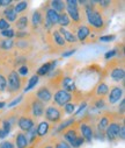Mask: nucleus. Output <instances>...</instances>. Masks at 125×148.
Here are the masks:
<instances>
[{"label": "nucleus", "mask_w": 125, "mask_h": 148, "mask_svg": "<svg viewBox=\"0 0 125 148\" xmlns=\"http://www.w3.org/2000/svg\"><path fill=\"white\" fill-rule=\"evenodd\" d=\"M8 28H9V23L5 19H0V30L4 32L6 29H8Z\"/></svg>", "instance_id": "40"}, {"label": "nucleus", "mask_w": 125, "mask_h": 148, "mask_svg": "<svg viewBox=\"0 0 125 148\" xmlns=\"http://www.w3.org/2000/svg\"><path fill=\"white\" fill-rule=\"evenodd\" d=\"M13 8H14V11H15L16 14L22 13V12H24L28 8V3L27 1H19V3H16V5Z\"/></svg>", "instance_id": "31"}, {"label": "nucleus", "mask_w": 125, "mask_h": 148, "mask_svg": "<svg viewBox=\"0 0 125 148\" xmlns=\"http://www.w3.org/2000/svg\"><path fill=\"white\" fill-rule=\"evenodd\" d=\"M58 23L61 26V28H66L67 26H70V23H71V19L68 18V15H67L66 13H61V14H59Z\"/></svg>", "instance_id": "29"}, {"label": "nucleus", "mask_w": 125, "mask_h": 148, "mask_svg": "<svg viewBox=\"0 0 125 148\" xmlns=\"http://www.w3.org/2000/svg\"><path fill=\"white\" fill-rule=\"evenodd\" d=\"M4 15H5V20L9 23V22H14L16 21V18H18V14L15 13L14 8L13 7H7L4 12Z\"/></svg>", "instance_id": "22"}, {"label": "nucleus", "mask_w": 125, "mask_h": 148, "mask_svg": "<svg viewBox=\"0 0 125 148\" xmlns=\"http://www.w3.org/2000/svg\"><path fill=\"white\" fill-rule=\"evenodd\" d=\"M45 118L50 123H59L61 120V112L57 106H49L45 108Z\"/></svg>", "instance_id": "4"}, {"label": "nucleus", "mask_w": 125, "mask_h": 148, "mask_svg": "<svg viewBox=\"0 0 125 148\" xmlns=\"http://www.w3.org/2000/svg\"><path fill=\"white\" fill-rule=\"evenodd\" d=\"M1 35L4 36V38H6L7 40H11V39L13 38V36H15V32H14L13 29L8 28V29H6V30L1 32Z\"/></svg>", "instance_id": "35"}, {"label": "nucleus", "mask_w": 125, "mask_h": 148, "mask_svg": "<svg viewBox=\"0 0 125 148\" xmlns=\"http://www.w3.org/2000/svg\"><path fill=\"white\" fill-rule=\"evenodd\" d=\"M66 6V5H65ZM67 11V15L70 19H72L73 22L75 23H79L81 21V16H80V13H79V8H75V7H70V6H66L65 8Z\"/></svg>", "instance_id": "14"}, {"label": "nucleus", "mask_w": 125, "mask_h": 148, "mask_svg": "<svg viewBox=\"0 0 125 148\" xmlns=\"http://www.w3.org/2000/svg\"><path fill=\"white\" fill-rule=\"evenodd\" d=\"M15 26H16V29L19 32H23L24 29H27L28 27V18L26 15L23 16H20L16 21H15Z\"/></svg>", "instance_id": "24"}, {"label": "nucleus", "mask_w": 125, "mask_h": 148, "mask_svg": "<svg viewBox=\"0 0 125 148\" xmlns=\"http://www.w3.org/2000/svg\"><path fill=\"white\" fill-rule=\"evenodd\" d=\"M75 53V49H73V50H68V51H65V53H63L61 54V56L63 57H68V56H71L72 54H74Z\"/></svg>", "instance_id": "51"}, {"label": "nucleus", "mask_w": 125, "mask_h": 148, "mask_svg": "<svg viewBox=\"0 0 125 148\" xmlns=\"http://www.w3.org/2000/svg\"><path fill=\"white\" fill-rule=\"evenodd\" d=\"M22 99H23V96H19V97H18V98H15V99H14L12 103H9V104H8V107H12V106H14V105L19 104V103H20Z\"/></svg>", "instance_id": "47"}, {"label": "nucleus", "mask_w": 125, "mask_h": 148, "mask_svg": "<svg viewBox=\"0 0 125 148\" xmlns=\"http://www.w3.org/2000/svg\"><path fill=\"white\" fill-rule=\"evenodd\" d=\"M16 72L19 73V75H21V76H26V75H28L29 69H28V66H27V65H21Z\"/></svg>", "instance_id": "38"}, {"label": "nucleus", "mask_w": 125, "mask_h": 148, "mask_svg": "<svg viewBox=\"0 0 125 148\" xmlns=\"http://www.w3.org/2000/svg\"><path fill=\"white\" fill-rule=\"evenodd\" d=\"M36 96H37V99L41 100L43 104H47V103H50L51 99H52V93H51V90L48 88V86H42L37 90L36 92Z\"/></svg>", "instance_id": "8"}, {"label": "nucleus", "mask_w": 125, "mask_h": 148, "mask_svg": "<svg viewBox=\"0 0 125 148\" xmlns=\"http://www.w3.org/2000/svg\"><path fill=\"white\" fill-rule=\"evenodd\" d=\"M15 143H16V148H27L29 143L27 135L23 132H19L15 135Z\"/></svg>", "instance_id": "16"}, {"label": "nucleus", "mask_w": 125, "mask_h": 148, "mask_svg": "<svg viewBox=\"0 0 125 148\" xmlns=\"http://www.w3.org/2000/svg\"><path fill=\"white\" fill-rule=\"evenodd\" d=\"M0 148H14V145L12 141H4L0 145Z\"/></svg>", "instance_id": "43"}, {"label": "nucleus", "mask_w": 125, "mask_h": 148, "mask_svg": "<svg viewBox=\"0 0 125 148\" xmlns=\"http://www.w3.org/2000/svg\"><path fill=\"white\" fill-rule=\"evenodd\" d=\"M83 142H85V140H83V138L81 136V135H79L70 146L71 147H73V148H79V147H81V145H83Z\"/></svg>", "instance_id": "34"}, {"label": "nucleus", "mask_w": 125, "mask_h": 148, "mask_svg": "<svg viewBox=\"0 0 125 148\" xmlns=\"http://www.w3.org/2000/svg\"><path fill=\"white\" fill-rule=\"evenodd\" d=\"M97 4H99V6L102 7L103 10H105V8H108V7L110 6V1H97Z\"/></svg>", "instance_id": "49"}, {"label": "nucleus", "mask_w": 125, "mask_h": 148, "mask_svg": "<svg viewBox=\"0 0 125 148\" xmlns=\"http://www.w3.org/2000/svg\"><path fill=\"white\" fill-rule=\"evenodd\" d=\"M0 7H1V4H0Z\"/></svg>", "instance_id": "54"}, {"label": "nucleus", "mask_w": 125, "mask_h": 148, "mask_svg": "<svg viewBox=\"0 0 125 148\" xmlns=\"http://www.w3.org/2000/svg\"><path fill=\"white\" fill-rule=\"evenodd\" d=\"M110 77H111L115 82H120V81H123V79H124V77H125V71H124V68H123V66H122V68L117 66V68L112 69V70H111V72H110Z\"/></svg>", "instance_id": "15"}, {"label": "nucleus", "mask_w": 125, "mask_h": 148, "mask_svg": "<svg viewBox=\"0 0 125 148\" xmlns=\"http://www.w3.org/2000/svg\"><path fill=\"white\" fill-rule=\"evenodd\" d=\"M81 5H86L85 6V12H86V16L87 20L89 22V25L94 28V29H102L104 26V20L102 14L94 7V5L96 4V1H78Z\"/></svg>", "instance_id": "1"}, {"label": "nucleus", "mask_w": 125, "mask_h": 148, "mask_svg": "<svg viewBox=\"0 0 125 148\" xmlns=\"http://www.w3.org/2000/svg\"><path fill=\"white\" fill-rule=\"evenodd\" d=\"M18 124H19L20 130H21L23 133H24V132L30 131V130L35 126L34 120H32L30 117H28V116H22V117H20V118H19Z\"/></svg>", "instance_id": "10"}, {"label": "nucleus", "mask_w": 125, "mask_h": 148, "mask_svg": "<svg viewBox=\"0 0 125 148\" xmlns=\"http://www.w3.org/2000/svg\"><path fill=\"white\" fill-rule=\"evenodd\" d=\"M7 88V79L5 78V76H3L0 73V92L5 91V89Z\"/></svg>", "instance_id": "36"}, {"label": "nucleus", "mask_w": 125, "mask_h": 148, "mask_svg": "<svg viewBox=\"0 0 125 148\" xmlns=\"http://www.w3.org/2000/svg\"><path fill=\"white\" fill-rule=\"evenodd\" d=\"M74 123H75V118H68V119H66L64 123H61V124L58 126V128L56 130V132H57V133L64 132L65 130H67L68 127H71V125L74 124Z\"/></svg>", "instance_id": "26"}, {"label": "nucleus", "mask_w": 125, "mask_h": 148, "mask_svg": "<svg viewBox=\"0 0 125 148\" xmlns=\"http://www.w3.org/2000/svg\"><path fill=\"white\" fill-rule=\"evenodd\" d=\"M91 35V28L88 26H80L78 28V32H76V35L75 38L76 40H80V41H86V39Z\"/></svg>", "instance_id": "13"}, {"label": "nucleus", "mask_w": 125, "mask_h": 148, "mask_svg": "<svg viewBox=\"0 0 125 148\" xmlns=\"http://www.w3.org/2000/svg\"><path fill=\"white\" fill-rule=\"evenodd\" d=\"M65 5H66V6H70V7H75V8H79V7H78L79 3L76 1V0H67V1H65Z\"/></svg>", "instance_id": "42"}, {"label": "nucleus", "mask_w": 125, "mask_h": 148, "mask_svg": "<svg viewBox=\"0 0 125 148\" xmlns=\"http://www.w3.org/2000/svg\"><path fill=\"white\" fill-rule=\"evenodd\" d=\"M61 86H63V90H65L68 93H72V92H74L76 90L75 82L71 77H64L61 79Z\"/></svg>", "instance_id": "12"}, {"label": "nucleus", "mask_w": 125, "mask_h": 148, "mask_svg": "<svg viewBox=\"0 0 125 148\" xmlns=\"http://www.w3.org/2000/svg\"><path fill=\"white\" fill-rule=\"evenodd\" d=\"M38 78H39V77H38L37 75H34V76L28 81V84H27V86L24 88V91L28 92V91H30L31 89H34V88L36 86V84L38 83Z\"/></svg>", "instance_id": "30"}, {"label": "nucleus", "mask_w": 125, "mask_h": 148, "mask_svg": "<svg viewBox=\"0 0 125 148\" xmlns=\"http://www.w3.org/2000/svg\"><path fill=\"white\" fill-rule=\"evenodd\" d=\"M95 106H96L97 108H103V107L105 106L104 99H103V98H100L99 100H96V103H95Z\"/></svg>", "instance_id": "45"}, {"label": "nucleus", "mask_w": 125, "mask_h": 148, "mask_svg": "<svg viewBox=\"0 0 125 148\" xmlns=\"http://www.w3.org/2000/svg\"><path fill=\"white\" fill-rule=\"evenodd\" d=\"M86 106H87V104H86V103H82V104L80 105L79 110L74 112V114H75V116H78V114H80L81 112H83V111H85V108H86Z\"/></svg>", "instance_id": "48"}, {"label": "nucleus", "mask_w": 125, "mask_h": 148, "mask_svg": "<svg viewBox=\"0 0 125 148\" xmlns=\"http://www.w3.org/2000/svg\"><path fill=\"white\" fill-rule=\"evenodd\" d=\"M64 110H65V113L66 114H73L75 112V105L73 103H68L64 106Z\"/></svg>", "instance_id": "33"}, {"label": "nucleus", "mask_w": 125, "mask_h": 148, "mask_svg": "<svg viewBox=\"0 0 125 148\" xmlns=\"http://www.w3.org/2000/svg\"><path fill=\"white\" fill-rule=\"evenodd\" d=\"M122 96H123V89L119 88V86H112L110 89V93H109V97H108L109 104L114 105V104L118 103L120 100Z\"/></svg>", "instance_id": "9"}, {"label": "nucleus", "mask_w": 125, "mask_h": 148, "mask_svg": "<svg viewBox=\"0 0 125 148\" xmlns=\"http://www.w3.org/2000/svg\"><path fill=\"white\" fill-rule=\"evenodd\" d=\"M59 33H60V35L63 36V39L65 40V41H67V42H76L78 40H76V38H75V35L72 33V32H68L67 29H65V28H59V30H58Z\"/></svg>", "instance_id": "18"}, {"label": "nucleus", "mask_w": 125, "mask_h": 148, "mask_svg": "<svg viewBox=\"0 0 125 148\" xmlns=\"http://www.w3.org/2000/svg\"><path fill=\"white\" fill-rule=\"evenodd\" d=\"M124 110H125V99L120 100V104H119V106H118V113L123 114V113H124Z\"/></svg>", "instance_id": "46"}, {"label": "nucleus", "mask_w": 125, "mask_h": 148, "mask_svg": "<svg viewBox=\"0 0 125 148\" xmlns=\"http://www.w3.org/2000/svg\"><path fill=\"white\" fill-rule=\"evenodd\" d=\"M45 19L52 25V26H55V25H57L58 23V20H59V14L56 12V11H53L52 8H49L48 11H47V16H45Z\"/></svg>", "instance_id": "19"}, {"label": "nucleus", "mask_w": 125, "mask_h": 148, "mask_svg": "<svg viewBox=\"0 0 125 148\" xmlns=\"http://www.w3.org/2000/svg\"><path fill=\"white\" fill-rule=\"evenodd\" d=\"M116 54H117V49H112V50H109V51L104 55V57H105V60H109V58L114 57Z\"/></svg>", "instance_id": "44"}, {"label": "nucleus", "mask_w": 125, "mask_h": 148, "mask_svg": "<svg viewBox=\"0 0 125 148\" xmlns=\"http://www.w3.org/2000/svg\"><path fill=\"white\" fill-rule=\"evenodd\" d=\"M118 139H120V140H124V139H125V127H124V124H123V123H122L120 126H119Z\"/></svg>", "instance_id": "39"}, {"label": "nucleus", "mask_w": 125, "mask_h": 148, "mask_svg": "<svg viewBox=\"0 0 125 148\" xmlns=\"http://www.w3.org/2000/svg\"><path fill=\"white\" fill-rule=\"evenodd\" d=\"M95 93H96L97 97L103 98L104 96H107V95L109 93V86H108L105 83L101 82V83L97 84V86H96V89H95Z\"/></svg>", "instance_id": "20"}, {"label": "nucleus", "mask_w": 125, "mask_h": 148, "mask_svg": "<svg viewBox=\"0 0 125 148\" xmlns=\"http://www.w3.org/2000/svg\"><path fill=\"white\" fill-rule=\"evenodd\" d=\"M71 100H72V93H68L63 89L58 90L53 97V101L57 106H65L66 104L71 103Z\"/></svg>", "instance_id": "3"}, {"label": "nucleus", "mask_w": 125, "mask_h": 148, "mask_svg": "<svg viewBox=\"0 0 125 148\" xmlns=\"http://www.w3.org/2000/svg\"><path fill=\"white\" fill-rule=\"evenodd\" d=\"M0 4H1V6H6V8H7V7L11 6L12 0H1V1H0Z\"/></svg>", "instance_id": "50"}, {"label": "nucleus", "mask_w": 125, "mask_h": 148, "mask_svg": "<svg viewBox=\"0 0 125 148\" xmlns=\"http://www.w3.org/2000/svg\"><path fill=\"white\" fill-rule=\"evenodd\" d=\"M79 130H80V133H81V136L83 138V140L87 141V142H92V140L94 138V131L89 124L81 123Z\"/></svg>", "instance_id": "7"}, {"label": "nucleus", "mask_w": 125, "mask_h": 148, "mask_svg": "<svg viewBox=\"0 0 125 148\" xmlns=\"http://www.w3.org/2000/svg\"><path fill=\"white\" fill-rule=\"evenodd\" d=\"M30 110H31V113L34 117L38 118V117H42L45 112V106L44 104L42 103L41 100H38L37 98H35L32 101H31V105H30Z\"/></svg>", "instance_id": "6"}, {"label": "nucleus", "mask_w": 125, "mask_h": 148, "mask_svg": "<svg viewBox=\"0 0 125 148\" xmlns=\"http://www.w3.org/2000/svg\"><path fill=\"white\" fill-rule=\"evenodd\" d=\"M50 72H51V62H48V63L43 64L37 70V76L38 77L39 76H45V75H48V73H50Z\"/></svg>", "instance_id": "27"}, {"label": "nucleus", "mask_w": 125, "mask_h": 148, "mask_svg": "<svg viewBox=\"0 0 125 148\" xmlns=\"http://www.w3.org/2000/svg\"><path fill=\"white\" fill-rule=\"evenodd\" d=\"M55 148H72L67 142H65L64 140H59L55 143Z\"/></svg>", "instance_id": "37"}, {"label": "nucleus", "mask_w": 125, "mask_h": 148, "mask_svg": "<svg viewBox=\"0 0 125 148\" xmlns=\"http://www.w3.org/2000/svg\"><path fill=\"white\" fill-rule=\"evenodd\" d=\"M42 21H43V14L41 13L39 10L35 11L32 13V16H31V23H32V26L34 27H38L42 23Z\"/></svg>", "instance_id": "25"}, {"label": "nucleus", "mask_w": 125, "mask_h": 148, "mask_svg": "<svg viewBox=\"0 0 125 148\" xmlns=\"http://www.w3.org/2000/svg\"><path fill=\"white\" fill-rule=\"evenodd\" d=\"M43 148H53L51 145H48V146H45V147H43Z\"/></svg>", "instance_id": "53"}, {"label": "nucleus", "mask_w": 125, "mask_h": 148, "mask_svg": "<svg viewBox=\"0 0 125 148\" xmlns=\"http://www.w3.org/2000/svg\"><path fill=\"white\" fill-rule=\"evenodd\" d=\"M119 123L117 121H111L109 124V126L105 128L104 133H105V136L108 138L109 141H116L118 139V131H119Z\"/></svg>", "instance_id": "5"}, {"label": "nucleus", "mask_w": 125, "mask_h": 148, "mask_svg": "<svg viewBox=\"0 0 125 148\" xmlns=\"http://www.w3.org/2000/svg\"><path fill=\"white\" fill-rule=\"evenodd\" d=\"M13 46H14V43H13L12 40H7V39H6L5 41L0 42V48L4 49V50H9V49L13 48Z\"/></svg>", "instance_id": "32"}, {"label": "nucleus", "mask_w": 125, "mask_h": 148, "mask_svg": "<svg viewBox=\"0 0 125 148\" xmlns=\"http://www.w3.org/2000/svg\"><path fill=\"white\" fill-rule=\"evenodd\" d=\"M52 38H53V41L56 42L57 46H59V47H64L65 46V40L63 39V36L60 35V33L58 30H53L52 32Z\"/></svg>", "instance_id": "28"}, {"label": "nucleus", "mask_w": 125, "mask_h": 148, "mask_svg": "<svg viewBox=\"0 0 125 148\" xmlns=\"http://www.w3.org/2000/svg\"><path fill=\"white\" fill-rule=\"evenodd\" d=\"M110 123H111V119H110L108 116H103V117L100 119L99 124H97V132L103 133V132L105 131V128L109 126Z\"/></svg>", "instance_id": "23"}, {"label": "nucleus", "mask_w": 125, "mask_h": 148, "mask_svg": "<svg viewBox=\"0 0 125 148\" xmlns=\"http://www.w3.org/2000/svg\"><path fill=\"white\" fill-rule=\"evenodd\" d=\"M115 39V35H105V36H101L100 38V41H102V42H110V41H112Z\"/></svg>", "instance_id": "41"}, {"label": "nucleus", "mask_w": 125, "mask_h": 148, "mask_svg": "<svg viewBox=\"0 0 125 148\" xmlns=\"http://www.w3.org/2000/svg\"><path fill=\"white\" fill-rule=\"evenodd\" d=\"M21 85H22V81L20 75L16 71H12L8 76L7 89L9 90V92H18L21 89Z\"/></svg>", "instance_id": "2"}, {"label": "nucleus", "mask_w": 125, "mask_h": 148, "mask_svg": "<svg viewBox=\"0 0 125 148\" xmlns=\"http://www.w3.org/2000/svg\"><path fill=\"white\" fill-rule=\"evenodd\" d=\"M63 136H64V141L67 142L68 145H71V143L79 136V134H78V131H76L74 127H68L67 130L64 131Z\"/></svg>", "instance_id": "11"}, {"label": "nucleus", "mask_w": 125, "mask_h": 148, "mask_svg": "<svg viewBox=\"0 0 125 148\" xmlns=\"http://www.w3.org/2000/svg\"><path fill=\"white\" fill-rule=\"evenodd\" d=\"M51 126L48 121H42L38 124V126L36 127V133H37V136H45L49 131H50Z\"/></svg>", "instance_id": "17"}, {"label": "nucleus", "mask_w": 125, "mask_h": 148, "mask_svg": "<svg viewBox=\"0 0 125 148\" xmlns=\"http://www.w3.org/2000/svg\"><path fill=\"white\" fill-rule=\"evenodd\" d=\"M50 5H51V8L53 11H56L58 14H61V13H65V3L64 1H60V0H53V1H50Z\"/></svg>", "instance_id": "21"}, {"label": "nucleus", "mask_w": 125, "mask_h": 148, "mask_svg": "<svg viewBox=\"0 0 125 148\" xmlns=\"http://www.w3.org/2000/svg\"><path fill=\"white\" fill-rule=\"evenodd\" d=\"M5 106H6V103H5V101H0V110L4 108Z\"/></svg>", "instance_id": "52"}]
</instances>
